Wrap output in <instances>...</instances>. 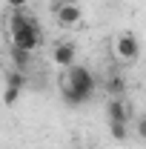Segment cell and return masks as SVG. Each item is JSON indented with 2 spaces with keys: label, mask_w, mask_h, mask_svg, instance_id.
<instances>
[{
  "label": "cell",
  "mask_w": 146,
  "mask_h": 149,
  "mask_svg": "<svg viewBox=\"0 0 146 149\" xmlns=\"http://www.w3.org/2000/svg\"><path fill=\"white\" fill-rule=\"evenodd\" d=\"M95 89H97V80H95L92 69L80 66V63L63 69V74H60V92H63V100H66L69 106H83V103H89Z\"/></svg>",
  "instance_id": "cell-1"
},
{
  "label": "cell",
  "mask_w": 146,
  "mask_h": 149,
  "mask_svg": "<svg viewBox=\"0 0 146 149\" xmlns=\"http://www.w3.org/2000/svg\"><path fill=\"white\" fill-rule=\"evenodd\" d=\"M9 29H12V46H20V49H26V52H35L37 46L43 43L40 23H37L35 17H29L26 12H12Z\"/></svg>",
  "instance_id": "cell-2"
},
{
  "label": "cell",
  "mask_w": 146,
  "mask_h": 149,
  "mask_svg": "<svg viewBox=\"0 0 146 149\" xmlns=\"http://www.w3.org/2000/svg\"><path fill=\"white\" fill-rule=\"evenodd\" d=\"M115 55L123 63H135L140 57V40H138V35L135 32H120L115 37Z\"/></svg>",
  "instance_id": "cell-3"
},
{
  "label": "cell",
  "mask_w": 146,
  "mask_h": 149,
  "mask_svg": "<svg viewBox=\"0 0 146 149\" xmlns=\"http://www.w3.org/2000/svg\"><path fill=\"white\" fill-rule=\"evenodd\" d=\"M52 9H55V20L63 26V29H72V26H77V23L83 20V9H80L74 0L57 3V6H52Z\"/></svg>",
  "instance_id": "cell-4"
},
{
  "label": "cell",
  "mask_w": 146,
  "mask_h": 149,
  "mask_svg": "<svg viewBox=\"0 0 146 149\" xmlns=\"http://www.w3.org/2000/svg\"><path fill=\"white\" fill-rule=\"evenodd\" d=\"M106 118H109V123H132V109L123 97H109L106 100Z\"/></svg>",
  "instance_id": "cell-5"
},
{
  "label": "cell",
  "mask_w": 146,
  "mask_h": 149,
  "mask_svg": "<svg viewBox=\"0 0 146 149\" xmlns=\"http://www.w3.org/2000/svg\"><path fill=\"white\" fill-rule=\"evenodd\" d=\"M74 57H77V46L74 43H57L55 49H52V60H55L60 69L74 66Z\"/></svg>",
  "instance_id": "cell-6"
},
{
  "label": "cell",
  "mask_w": 146,
  "mask_h": 149,
  "mask_svg": "<svg viewBox=\"0 0 146 149\" xmlns=\"http://www.w3.org/2000/svg\"><path fill=\"white\" fill-rule=\"evenodd\" d=\"M103 92H106V97H123V95H126V80H123V74L120 72H109L103 77Z\"/></svg>",
  "instance_id": "cell-7"
},
{
  "label": "cell",
  "mask_w": 146,
  "mask_h": 149,
  "mask_svg": "<svg viewBox=\"0 0 146 149\" xmlns=\"http://www.w3.org/2000/svg\"><path fill=\"white\" fill-rule=\"evenodd\" d=\"M12 63H15V69L26 72V69L32 66V52H26V49H20V46H12Z\"/></svg>",
  "instance_id": "cell-8"
},
{
  "label": "cell",
  "mask_w": 146,
  "mask_h": 149,
  "mask_svg": "<svg viewBox=\"0 0 146 149\" xmlns=\"http://www.w3.org/2000/svg\"><path fill=\"white\" fill-rule=\"evenodd\" d=\"M6 86H17V89H23V86H26V72L9 69V72H6Z\"/></svg>",
  "instance_id": "cell-9"
},
{
  "label": "cell",
  "mask_w": 146,
  "mask_h": 149,
  "mask_svg": "<svg viewBox=\"0 0 146 149\" xmlns=\"http://www.w3.org/2000/svg\"><path fill=\"white\" fill-rule=\"evenodd\" d=\"M109 135L117 141V143H123L129 138V123H109Z\"/></svg>",
  "instance_id": "cell-10"
},
{
  "label": "cell",
  "mask_w": 146,
  "mask_h": 149,
  "mask_svg": "<svg viewBox=\"0 0 146 149\" xmlns=\"http://www.w3.org/2000/svg\"><path fill=\"white\" fill-rule=\"evenodd\" d=\"M20 92H23V89H17V86H6V89H3V103H6V106H15Z\"/></svg>",
  "instance_id": "cell-11"
},
{
  "label": "cell",
  "mask_w": 146,
  "mask_h": 149,
  "mask_svg": "<svg viewBox=\"0 0 146 149\" xmlns=\"http://www.w3.org/2000/svg\"><path fill=\"white\" fill-rule=\"evenodd\" d=\"M135 135H138L140 141H146V112L138 115V120H135Z\"/></svg>",
  "instance_id": "cell-12"
},
{
  "label": "cell",
  "mask_w": 146,
  "mask_h": 149,
  "mask_svg": "<svg viewBox=\"0 0 146 149\" xmlns=\"http://www.w3.org/2000/svg\"><path fill=\"white\" fill-rule=\"evenodd\" d=\"M29 0H6V6L12 9V12H23V6H26Z\"/></svg>",
  "instance_id": "cell-13"
},
{
  "label": "cell",
  "mask_w": 146,
  "mask_h": 149,
  "mask_svg": "<svg viewBox=\"0 0 146 149\" xmlns=\"http://www.w3.org/2000/svg\"><path fill=\"white\" fill-rule=\"evenodd\" d=\"M57 3H69V0H52V6H57Z\"/></svg>",
  "instance_id": "cell-14"
}]
</instances>
